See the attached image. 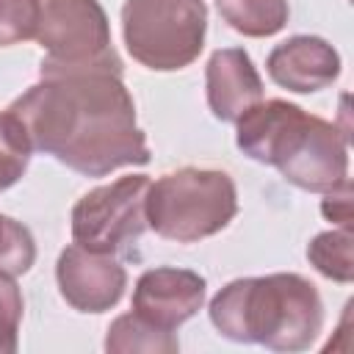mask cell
<instances>
[{
  "label": "cell",
  "instance_id": "6da1fadb",
  "mask_svg": "<svg viewBox=\"0 0 354 354\" xmlns=\"http://www.w3.org/2000/svg\"><path fill=\"white\" fill-rule=\"evenodd\" d=\"M8 111L28 141L83 177H105L152 160L136 102L116 69H50L22 91Z\"/></svg>",
  "mask_w": 354,
  "mask_h": 354
},
{
  "label": "cell",
  "instance_id": "7a4b0ae2",
  "mask_svg": "<svg viewBox=\"0 0 354 354\" xmlns=\"http://www.w3.org/2000/svg\"><path fill=\"white\" fill-rule=\"evenodd\" d=\"M238 149L290 185L326 194L348 180V130L288 100H260L235 122Z\"/></svg>",
  "mask_w": 354,
  "mask_h": 354
},
{
  "label": "cell",
  "instance_id": "3957f363",
  "mask_svg": "<svg viewBox=\"0 0 354 354\" xmlns=\"http://www.w3.org/2000/svg\"><path fill=\"white\" fill-rule=\"evenodd\" d=\"M210 324L232 343H257L271 351H304L324 326L318 288L301 274L241 277L210 299Z\"/></svg>",
  "mask_w": 354,
  "mask_h": 354
},
{
  "label": "cell",
  "instance_id": "277c9868",
  "mask_svg": "<svg viewBox=\"0 0 354 354\" xmlns=\"http://www.w3.org/2000/svg\"><path fill=\"white\" fill-rule=\"evenodd\" d=\"M238 213V191L227 171L183 166L149 183L147 224L166 241L196 243L221 232Z\"/></svg>",
  "mask_w": 354,
  "mask_h": 354
},
{
  "label": "cell",
  "instance_id": "5b68a950",
  "mask_svg": "<svg viewBox=\"0 0 354 354\" xmlns=\"http://www.w3.org/2000/svg\"><path fill=\"white\" fill-rule=\"evenodd\" d=\"M205 0H124V47L147 69L177 72L194 64L205 47Z\"/></svg>",
  "mask_w": 354,
  "mask_h": 354
},
{
  "label": "cell",
  "instance_id": "8992f818",
  "mask_svg": "<svg viewBox=\"0 0 354 354\" xmlns=\"http://www.w3.org/2000/svg\"><path fill=\"white\" fill-rule=\"evenodd\" d=\"M33 39L47 50L39 72L86 66L124 69L111 44V25L100 0H39Z\"/></svg>",
  "mask_w": 354,
  "mask_h": 354
},
{
  "label": "cell",
  "instance_id": "52a82bcc",
  "mask_svg": "<svg viewBox=\"0 0 354 354\" xmlns=\"http://www.w3.org/2000/svg\"><path fill=\"white\" fill-rule=\"evenodd\" d=\"M147 194V174H124L83 194L69 216L75 243L102 254L130 252V243L149 230Z\"/></svg>",
  "mask_w": 354,
  "mask_h": 354
},
{
  "label": "cell",
  "instance_id": "ba28073f",
  "mask_svg": "<svg viewBox=\"0 0 354 354\" xmlns=\"http://www.w3.org/2000/svg\"><path fill=\"white\" fill-rule=\"evenodd\" d=\"M55 282L64 301L77 313H105L116 307L127 288V271L113 254L66 246L55 263Z\"/></svg>",
  "mask_w": 354,
  "mask_h": 354
},
{
  "label": "cell",
  "instance_id": "9c48e42d",
  "mask_svg": "<svg viewBox=\"0 0 354 354\" xmlns=\"http://www.w3.org/2000/svg\"><path fill=\"white\" fill-rule=\"evenodd\" d=\"M207 282L191 268L158 266L144 271L133 288V313L158 329L174 332L205 304Z\"/></svg>",
  "mask_w": 354,
  "mask_h": 354
},
{
  "label": "cell",
  "instance_id": "30bf717a",
  "mask_svg": "<svg viewBox=\"0 0 354 354\" xmlns=\"http://www.w3.org/2000/svg\"><path fill=\"white\" fill-rule=\"evenodd\" d=\"M268 77L293 94H313L340 77V55L321 36H290L266 58Z\"/></svg>",
  "mask_w": 354,
  "mask_h": 354
},
{
  "label": "cell",
  "instance_id": "8fae6325",
  "mask_svg": "<svg viewBox=\"0 0 354 354\" xmlns=\"http://www.w3.org/2000/svg\"><path fill=\"white\" fill-rule=\"evenodd\" d=\"M207 108L221 122H238L263 100V77L243 47H224L205 66Z\"/></svg>",
  "mask_w": 354,
  "mask_h": 354
},
{
  "label": "cell",
  "instance_id": "7c38bea8",
  "mask_svg": "<svg viewBox=\"0 0 354 354\" xmlns=\"http://www.w3.org/2000/svg\"><path fill=\"white\" fill-rule=\"evenodd\" d=\"M105 351L111 354H130V351H147V354H177L180 340L174 332L158 329L155 324L144 321L136 313L119 315L105 335Z\"/></svg>",
  "mask_w": 354,
  "mask_h": 354
},
{
  "label": "cell",
  "instance_id": "4fadbf2b",
  "mask_svg": "<svg viewBox=\"0 0 354 354\" xmlns=\"http://www.w3.org/2000/svg\"><path fill=\"white\" fill-rule=\"evenodd\" d=\"M224 22L252 39H266L288 25V0H216Z\"/></svg>",
  "mask_w": 354,
  "mask_h": 354
},
{
  "label": "cell",
  "instance_id": "5bb4252c",
  "mask_svg": "<svg viewBox=\"0 0 354 354\" xmlns=\"http://www.w3.org/2000/svg\"><path fill=\"white\" fill-rule=\"evenodd\" d=\"M351 246H354L351 227L326 230V232H318V235L307 243V260H310L313 268H315L318 274H324L326 279L340 282V285H348V282L354 279Z\"/></svg>",
  "mask_w": 354,
  "mask_h": 354
},
{
  "label": "cell",
  "instance_id": "9a60e30c",
  "mask_svg": "<svg viewBox=\"0 0 354 354\" xmlns=\"http://www.w3.org/2000/svg\"><path fill=\"white\" fill-rule=\"evenodd\" d=\"M30 141L22 122L6 108L0 111V191L11 188L30 163Z\"/></svg>",
  "mask_w": 354,
  "mask_h": 354
},
{
  "label": "cell",
  "instance_id": "2e32d148",
  "mask_svg": "<svg viewBox=\"0 0 354 354\" xmlns=\"http://www.w3.org/2000/svg\"><path fill=\"white\" fill-rule=\"evenodd\" d=\"M33 263H36V241L30 230L22 221L0 213V274L22 277L30 271Z\"/></svg>",
  "mask_w": 354,
  "mask_h": 354
},
{
  "label": "cell",
  "instance_id": "e0dca14e",
  "mask_svg": "<svg viewBox=\"0 0 354 354\" xmlns=\"http://www.w3.org/2000/svg\"><path fill=\"white\" fill-rule=\"evenodd\" d=\"M39 0H0V47H11L36 36Z\"/></svg>",
  "mask_w": 354,
  "mask_h": 354
},
{
  "label": "cell",
  "instance_id": "ac0fdd59",
  "mask_svg": "<svg viewBox=\"0 0 354 354\" xmlns=\"http://www.w3.org/2000/svg\"><path fill=\"white\" fill-rule=\"evenodd\" d=\"M22 290L14 277L0 274V354H14L19 346V324H22Z\"/></svg>",
  "mask_w": 354,
  "mask_h": 354
},
{
  "label": "cell",
  "instance_id": "d6986e66",
  "mask_svg": "<svg viewBox=\"0 0 354 354\" xmlns=\"http://www.w3.org/2000/svg\"><path fill=\"white\" fill-rule=\"evenodd\" d=\"M321 213L337 227H351V180L326 191V199L321 202Z\"/></svg>",
  "mask_w": 354,
  "mask_h": 354
}]
</instances>
